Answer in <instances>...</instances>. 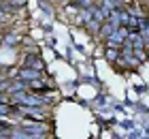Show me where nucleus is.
<instances>
[{
	"label": "nucleus",
	"mask_w": 149,
	"mask_h": 139,
	"mask_svg": "<svg viewBox=\"0 0 149 139\" xmlns=\"http://www.w3.org/2000/svg\"><path fill=\"white\" fill-rule=\"evenodd\" d=\"M38 73H40L38 68H28V66H26L24 71L19 73V77H22V79H36V77H38Z\"/></svg>",
	"instance_id": "nucleus-1"
},
{
	"label": "nucleus",
	"mask_w": 149,
	"mask_h": 139,
	"mask_svg": "<svg viewBox=\"0 0 149 139\" xmlns=\"http://www.w3.org/2000/svg\"><path fill=\"white\" fill-rule=\"evenodd\" d=\"M26 64H32V68H38L40 71V62H38V58H36V54H28V58H26Z\"/></svg>",
	"instance_id": "nucleus-2"
},
{
	"label": "nucleus",
	"mask_w": 149,
	"mask_h": 139,
	"mask_svg": "<svg viewBox=\"0 0 149 139\" xmlns=\"http://www.w3.org/2000/svg\"><path fill=\"white\" fill-rule=\"evenodd\" d=\"M30 90H32V92H36V90H45V83H43V81H36V79H32V81H30Z\"/></svg>",
	"instance_id": "nucleus-3"
},
{
	"label": "nucleus",
	"mask_w": 149,
	"mask_h": 139,
	"mask_svg": "<svg viewBox=\"0 0 149 139\" xmlns=\"http://www.w3.org/2000/svg\"><path fill=\"white\" fill-rule=\"evenodd\" d=\"M107 58H109L111 62H115L117 60V49H115V47H109V49H107Z\"/></svg>",
	"instance_id": "nucleus-4"
},
{
	"label": "nucleus",
	"mask_w": 149,
	"mask_h": 139,
	"mask_svg": "<svg viewBox=\"0 0 149 139\" xmlns=\"http://www.w3.org/2000/svg\"><path fill=\"white\" fill-rule=\"evenodd\" d=\"M24 4H26V0H11V9H19Z\"/></svg>",
	"instance_id": "nucleus-5"
},
{
	"label": "nucleus",
	"mask_w": 149,
	"mask_h": 139,
	"mask_svg": "<svg viewBox=\"0 0 149 139\" xmlns=\"http://www.w3.org/2000/svg\"><path fill=\"white\" fill-rule=\"evenodd\" d=\"M81 6H87V9H92V0H79Z\"/></svg>",
	"instance_id": "nucleus-6"
},
{
	"label": "nucleus",
	"mask_w": 149,
	"mask_h": 139,
	"mask_svg": "<svg viewBox=\"0 0 149 139\" xmlns=\"http://www.w3.org/2000/svg\"><path fill=\"white\" fill-rule=\"evenodd\" d=\"M9 111H11L9 105H0V114H9Z\"/></svg>",
	"instance_id": "nucleus-7"
},
{
	"label": "nucleus",
	"mask_w": 149,
	"mask_h": 139,
	"mask_svg": "<svg viewBox=\"0 0 149 139\" xmlns=\"http://www.w3.org/2000/svg\"><path fill=\"white\" fill-rule=\"evenodd\" d=\"M6 17H9V15H6V11H2V9H0V22H4Z\"/></svg>",
	"instance_id": "nucleus-8"
},
{
	"label": "nucleus",
	"mask_w": 149,
	"mask_h": 139,
	"mask_svg": "<svg viewBox=\"0 0 149 139\" xmlns=\"http://www.w3.org/2000/svg\"><path fill=\"white\" fill-rule=\"evenodd\" d=\"M6 43H17V37H6Z\"/></svg>",
	"instance_id": "nucleus-9"
}]
</instances>
